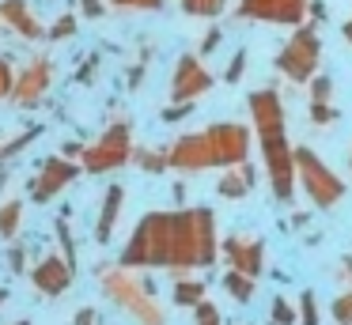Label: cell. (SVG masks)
<instances>
[{
    "instance_id": "obj_1",
    "label": "cell",
    "mask_w": 352,
    "mask_h": 325,
    "mask_svg": "<svg viewBox=\"0 0 352 325\" xmlns=\"http://www.w3.org/2000/svg\"><path fill=\"white\" fill-rule=\"evenodd\" d=\"M246 106H250L254 136H258L273 197L280 204H288L296 197V163H292V144H288V128H284V102L273 87H258L250 91Z\"/></svg>"
},
{
    "instance_id": "obj_2",
    "label": "cell",
    "mask_w": 352,
    "mask_h": 325,
    "mask_svg": "<svg viewBox=\"0 0 352 325\" xmlns=\"http://www.w3.org/2000/svg\"><path fill=\"white\" fill-rule=\"evenodd\" d=\"M167 265L170 272H197L216 265L220 238H216L212 208H170L167 212Z\"/></svg>"
},
{
    "instance_id": "obj_3",
    "label": "cell",
    "mask_w": 352,
    "mask_h": 325,
    "mask_svg": "<svg viewBox=\"0 0 352 325\" xmlns=\"http://www.w3.org/2000/svg\"><path fill=\"white\" fill-rule=\"evenodd\" d=\"M99 287L114 306H122L125 314L137 325H167V314H163L160 299H155V284L152 280H140L137 269H99Z\"/></svg>"
},
{
    "instance_id": "obj_4",
    "label": "cell",
    "mask_w": 352,
    "mask_h": 325,
    "mask_svg": "<svg viewBox=\"0 0 352 325\" xmlns=\"http://www.w3.org/2000/svg\"><path fill=\"white\" fill-rule=\"evenodd\" d=\"M292 163H296V181L307 193V201L314 208L329 212L344 201V178L337 170H329V163H322L318 151L311 148H292Z\"/></svg>"
},
{
    "instance_id": "obj_5",
    "label": "cell",
    "mask_w": 352,
    "mask_h": 325,
    "mask_svg": "<svg viewBox=\"0 0 352 325\" xmlns=\"http://www.w3.org/2000/svg\"><path fill=\"white\" fill-rule=\"evenodd\" d=\"M276 72L284 76L288 83H307L314 72H318L322 65V38L318 30H314V23H299V27H292V38L280 45V53H276Z\"/></svg>"
},
{
    "instance_id": "obj_6",
    "label": "cell",
    "mask_w": 352,
    "mask_h": 325,
    "mask_svg": "<svg viewBox=\"0 0 352 325\" xmlns=\"http://www.w3.org/2000/svg\"><path fill=\"white\" fill-rule=\"evenodd\" d=\"M129 155H133V128H129V121H114L99 140L84 148V155H80V170L110 174V170H118V166L129 163Z\"/></svg>"
},
{
    "instance_id": "obj_7",
    "label": "cell",
    "mask_w": 352,
    "mask_h": 325,
    "mask_svg": "<svg viewBox=\"0 0 352 325\" xmlns=\"http://www.w3.org/2000/svg\"><path fill=\"white\" fill-rule=\"evenodd\" d=\"M205 136H208V151H212V166H220V170L250 159L254 133L243 121H216V125L205 128Z\"/></svg>"
},
{
    "instance_id": "obj_8",
    "label": "cell",
    "mask_w": 352,
    "mask_h": 325,
    "mask_svg": "<svg viewBox=\"0 0 352 325\" xmlns=\"http://www.w3.org/2000/svg\"><path fill=\"white\" fill-rule=\"evenodd\" d=\"M50 83H54V60H50V57H34V60H27V65L16 72L8 98L16 106H23V110H31V106H38L42 98H46Z\"/></svg>"
},
{
    "instance_id": "obj_9",
    "label": "cell",
    "mask_w": 352,
    "mask_h": 325,
    "mask_svg": "<svg viewBox=\"0 0 352 325\" xmlns=\"http://www.w3.org/2000/svg\"><path fill=\"white\" fill-rule=\"evenodd\" d=\"M307 4L311 0H239V19L299 27V23H307Z\"/></svg>"
},
{
    "instance_id": "obj_10",
    "label": "cell",
    "mask_w": 352,
    "mask_h": 325,
    "mask_svg": "<svg viewBox=\"0 0 352 325\" xmlns=\"http://www.w3.org/2000/svg\"><path fill=\"white\" fill-rule=\"evenodd\" d=\"M205 91H212V72L197 53H182L175 60V76H170V102H193Z\"/></svg>"
},
{
    "instance_id": "obj_11",
    "label": "cell",
    "mask_w": 352,
    "mask_h": 325,
    "mask_svg": "<svg viewBox=\"0 0 352 325\" xmlns=\"http://www.w3.org/2000/svg\"><path fill=\"white\" fill-rule=\"evenodd\" d=\"M76 174H80V163H76V159H65V155L42 159L38 174H34V181H31V201L50 204L65 186H72V181H76Z\"/></svg>"
},
{
    "instance_id": "obj_12",
    "label": "cell",
    "mask_w": 352,
    "mask_h": 325,
    "mask_svg": "<svg viewBox=\"0 0 352 325\" xmlns=\"http://www.w3.org/2000/svg\"><path fill=\"white\" fill-rule=\"evenodd\" d=\"M167 170H182V174H201L212 170V151H208V136L201 133H186L167 148Z\"/></svg>"
},
{
    "instance_id": "obj_13",
    "label": "cell",
    "mask_w": 352,
    "mask_h": 325,
    "mask_svg": "<svg viewBox=\"0 0 352 325\" xmlns=\"http://www.w3.org/2000/svg\"><path fill=\"white\" fill-rule=\"evenodd\" d=\"M220 254L228 261V269L246 272V276L258 280L261 269H265V242L254 238V234H228L220 242Z\"/></svg>"
},
{
    "instance_id": "obj_14",
    "label": "cell",
    "mask_w": 352,
    "mask_h": 325,
    "mask_svg": "<svg viewBox=\"0 0 352 325\" xmlns=\"http://www.w3.org/2000/svg\"><path fill=\"white\" fill-rule=\"evenodd\" d=\"M72 276H76V269H72L69 261H65L61 254H46L38 265L31 269V284L38 295H46V299H57V295L69 291Z\"/></svg>"
},
{
    "instance_id": "obj_15",
    "label": "cell",
    "mask_w": 352,
    "mask_h": 325,
    "mask_svg": "<svg viewBox=\"0 0 352 325\" xmlns=\"http://www.w3.org/2000/svg\"><path fill=\"white\" fill-rule=\"evenodd\" d=\"M0 23H4V27H12L16 34L31 38V42L46 38V27L34 19V12H31V4H27V0H0Z\"/></svg>"
},
{
    "instance_id": "obj_16",
    "label": "cell",
    "mask_w": 352,
    "mask_h": 325,
    "mask_svg": "<svg viewBox=\"0 0 352 325\" xmlns=\"http://www.w3.org/2000/svg\"><path fill=\"white\" fill-rule=\"evenodd\" d=\"M254 181H258V170L250 166V159H243V163H235V166H223L220 181H216V193H220L223 201H243L254 189Z\"/></svg>"
},
{
    "instance_id": "obj_17",
    "label": "cell",
    "mask_w": 352,
    "mask_h": 325,
    "mask_svg": "<svg viewBox=\"0 0 352 325\" xmlns=\"http://www.w3.org/2000/svg\"><path fill=\"white\" fill-rule=\"evenodd\" d=\"M122 204H125V189L122 186H110L107 193H102L99 223H95V238H99V242L114 238V227H118V216H122Z\"/></svg>"
},
{
    "instance_id": "obj_18",
    "label": "cell",
    "mask_w": 352,
    "mask_h": 325,
    "mask_svg": "<svg viewBox=\"0 0 352 325\" xmlns=\"http://www.w3.org/2000/svg\"><path fill=\"white\" fill-rule=\"evenodd\" d=\"M205 295H208V284H201L190 272H175V291H170V299H175L178 306H197Z\"/></svg>"
},
{
    "instance_id": "obj_19",
    "label": "cell",
    "mask_w": 352,
    "mask_h": 325,
    "mask_svg": "<svg viewBox=\"0 0 352 325\" xmlns=\"http://www.w3.org/2000/svg\"><path fill=\"white\" fill-rule=\"evenodd\" d=\"M223 291H228L235 302H250V299H254V291H258V280L246 276V272L228 269V272H223Z\"/></svg>"
},
{
    "instance_id": "obj_20",
    "label": "cell",
    "mask_w": 352,
    "mask_h": 325,
    "mask_svg": "<svg viewBox=\"0 0 352 325\" xmlns=\"http://www.w3.org/2000/svg\"><path fill=\"white\" fill-rule=\"evenodd\" d=\"M19 223H23V204H19V201L0 204V238L12 242L19 234Z\"/></svg>"
},
{
    "instance_id": "obj_21",
    "label": "cell",
    "mask_w": 352,
    "mask_h": 325,
    "mask_svg": "<svg viewBox=\"0 0 352 325\" xmlns=\"http://www.w3.org/2000/svg\"><path fill=\"white\" fill-rule=\"evenodd\" d=\"M178 4H182V12L193 15V19H216V15H223L228 0H178Z\"/></svg>"
},
{
    "instance_id": "obj_22",
    "label": "cell",
    "mask_w": 352,
    "mask_h": 325,
    "mask_svg": "<svg viewBox=\"0 0 352 325\" xmlns=\"http://www.w3.org/2000/svg\"><path fill=\"white\" fill-rule=\"evenodd\" d=\"M129 159H137V166H140V170H148V174H163V170H167V151L133 148V155H129Z\"/></svg>"
},
{
    "instance_id": "obj_23",
    "label": "cell",
    "mask_w": 352,
    "mask_h": 325,
    "mask_svg": "<svg viewBox=\"0 0 352 325\" xmlns=\"http://www.w3.org/2000/svg\"><path fill=\"white\" fill-rule=\"evenodd\" d=\"M303 87L311 91V102H333V80L326 72H314Z\"/></svg>"
},
{
    "instance_id": "obj_24",
    "label": "cell",
    "mask_w": 352,
    "mask_h": 325,
    "mask_svg": "<svg viewBox=\"0 0 352 325\" xmlns=\"http://www.w3.org/2000/svg\"><path fill=\"white\" fill-rule=\"evenodd\" d=\"M269 310H273V314H269V317H273V325H299L296 306H292V302L284 299V295H276V299H273V306H269Z\"/></svg>"
},
{
    "instance_id": "obj_25",
    "label": "cell",
    "mask_w": 352,
    "mask_h": 325,
    "mask_svg": "<svg viewBox=\"0 0 352 325\" xmlns=\"http://www.w3.org/2000/svg\"><path fill=\"white\" fill-rule=\"evenodd\" d=\"M329 317H333L337 325H349V322H352V287H344V291L333 299V306H329Z\"/></svg>"
},
{
    "instance_id": "obj_26",
    "label": "cell",
    "mask_w": 352,
    "mask_h": 325,
    "mask_svg": "<svg viewBox=\"0 0 352 325\" xmlns=\"http://www.w3.org/2000/svg\"><path fill=\"white\" fill-rule=\"evenodd\" d=\"M54 231H57V242H61V257L72 265V269H76V242H72V234H69V223H65V216L54 223Z\"/></svg>"
},
{
    "instance_id": "obj_27",
    "label": "cell",
    "mask_w": 352,
    "mask_h": 325,
    "mask_svg": "<svg viewBox=\"0 0 352 325\" xmlns=\"http://www.w3.org/2000/svg\"><path fill=\"white\" fill-rule=\"evenodd\" d=\"M299 325H318V299H314V291H303L299 295Z\"/></svg>"
},
{
    "instance_id": "obj_28",
    "label": "cell",
    "mask_w": 352,
    "mask_h": 325,
    "mask_svg": "<svg viewBox=\"0 0 352 325\" xmlns=\"http://www.w3.org/2000/svg\"><path fill=\"white\" fill-rule=\"evenodd\" d=\"M190 310H193V325H223L220 310H216L208 299H201L197 306H190Z\"/></svg>"
},
{
    "instance_id": "obj_29",
    "label": "cell",
    "mask_w": 352,
    "mask_h": 325,
    "mask_svg": "<svg viewBox=\"0 0 352 325\" xmlns=\"http://www.w3.org/2000/svg\"><path fill=\"white\" fill-rule=\"evenodd\" d=\"M69 34H76V15H72V12H65L61 19H57L54 27L46 30V38H50V42H65Z\"/></svg>"
},
{
    "instance_id": "obj_30",
    "label": "cell",
    "mask_w": 352,
    "mask_h": 325,
    "mask_svg": "<svg viewBox=\"0 0 352 325\" xmlns=\"http://www.w3.org/2000/svg\"><path fill=\"white\" fill-rule=\"evenodd\" d=\"M38 133H42V128H38V125H31V128H27L23 136H16V140H8V144H4V148H0V159H8V155H16V151H23L27 144H31L34 136H38Z\"/></svg>"
},
{
    "instance_id": "obj_31",
    "label": "cell",
    "mask_w": 352,
    "mask_h": 325,
    "mask_svg": "<svg viewBox=\"0 0 352 325\" xmlns=\"http://www.w3.org/2000/svg\"><path fill=\"white\" fill-rule=\"evenodd\" d=\"M311 121L314 125H329V121H337L333 102H311Z\"/></svg>"
},
{
    "instance_id": "obj_32",
    "label": "cell",
    "mask_w": 352,
    "mask_h": 325,
    "mask_svg": "<svg viewBox=\"0 0 352 325\" xmlns=\"http://www.w3.org/2000/svg\"><path fill=\"white\" fill-rule=\"evenodd\" d=\"M243 72H246V49H239L235 57H231V65H228V72H223V80H228V83H239V80H243Z\"/></svg>"
},
{
    "instance_id": "obj_33",
    "label": "cell",
    "mask_w": 352,
    "mask_h": 325,
    "mask_svg": "<svg viewBox=\"0 0 352 325\" xmlns=\"http://www.w3.org/2000/svg\"><path fill=\"white\" fill-rule=\"evenodd\" d=\"M12 80H16V72H12V60L0 57V102L12 95Z\"/></svg>"
},
{
    "instance_id": "obj_34",
    "label": "cell",
    "mask_w": 352,
    "mask_h": 325,
    "mask_svg": "<svg viewBox=\"0 0 352 325\" xmlns=\"http://www.w3.org/2000/svg\"><path fill=\"white\" fill-rule=\"evenodd\" d=\"M110 4H118V8H133V12H160L163 0H110Z\"/></svg>"
},
{
    "instance_id": "obj_35",
    "label": "cell",
    "mask_w": 352,
    "mask_h": 325,
    "mask_svg": "<svg viewBox=\"0 0 352 325\" xmlns=\"http://www.w3.org/2000/svg\"><path fill=\"white\" fill-rule=\"evenodd\" d=\"M102 12H107L102 0H80V15H84V19H102Z\"/></svg>"
},
{
    "instance_id": "obj_36",
    "label": "cell",
    "mask_w": 352,
    "mask_h": 325,
    "mask_svg": "<svg viewBox=\"0 0 352 325\" xmlns=\"http://www.w3.org/2000/svg\"><path fill=\"white\" fill-rule=\"evenodd\" d=\"M337 284L352 287V254H344V257H341V265H337Z\"/></svg>"
},
{
    "instance_id": "obj_37",
    "label": "cell",
    "mask_w": 352,
    "mask_h": 325,
    "mask_svg": "<svg viewBox=\"0 0 352 325\" xmlns=\"http://www.w3.org/2000/svg\"><path fill=\"white\" fill-rule=\"evenodd\" d=\"M72 325H99V310H95V306H84V310H76V317H72Z\"/></svg>"
},
{
    "instance_id": "obj_38",
    "label": "cell",
    "mask_w": 352,
    "mask_h": 325,
    "mask_svg": "<svg viewBox=\"0 0 352 325\" xmlns=\"http://www.w3.org/2000/svg\"><path fill=\"white\" fill-rule=\"evenodd\" d=\"M190 110H193V102H175L170 110H163V121H178V117H186Z\"/></svg>"
},
{
    "instance_id": "obj_39",
    "label": "cell",
    "mask_w": 352,
    "mask_h": 325,
    "mask_svg": "<svg viewBox=\"0 0 352 325\" xmlns=\"http://www.w3.org/2000/svg\"><path fill=\"white\" fill-rule=\"evenodd\" d=\"M216 45H220V30H216V27H212V30H208V34H205V38H201V53H212V49H216Z\"/></svg>"
},
{
    "instance_id": "obj_40",
    "label": "cell",
    "mask_w": 352,
    "mask_h": 325,
    "mask_svg": "<svg viewBox=\"0 0 352 325\" xmlns=\"http://www.w3.org/2000/svg\"><path fill=\"white\" fill-rule=\"evenodd\" d=\"M61 155H65V159H80V155H84V144L69 140V144H65V148H61Z\"/></svg>"
},
{
    "instance_id": "obj_41",
    "label": "cell",
    "mask_w": 352,
    "mask_h": 325,
    "mask_svg": "<svg viewBox=\"0 0 352 325\" xmlns=\"http://www.w3.org/2000/svg\"><path fill=\"white\" fill-rule=\"evenodd\" d=\"M8 261H12V269H16V272H23V249H12Z\"/></svg>"
},
{
    "instance_id": "obj_42",
    "label": "cell",
    "mask_w": 352,
    "mask_h": 325,
    "mask_svg": "<svg viewBox=\"0 0 352 325\" xmlns=\"http://www.w3.org/2000/svg\"><path fill=\"white\" fill-rule=\"evenodd\" d=\"M341 34H344V42L352 45V19H344V27H341Z\"/></svg>"
},
{
    "instance_id": "obj_43",
    "label": "cell",
    "mask_w": 352,
    "mask_h": 325,
    "mask_svg": "<svg viewBox=\"0 0 352 325\" xmlns=\"http://www.w3.org/2000/svg\"><path fill=\"white\" fill-rule=\"evenodd\" d=\"M4 299H8V291H0V302H4Z\"/></svg>"
},
{
    "instance_id": "obj_44",
    "label": "cell",
    "mask_w": 352,
    "mask_h": 325,
    "mask_svg": "<svg viewBox=\"0 0 352 325\" xmlns=\"http://www.w3.org/2000/svg\"><path fill=\"white\" fill-rule=\"evenodd\" d=\"M12 325H31V322H12Z\"/></svg>"
},
{
    "instance_id": "obj_45",
    "label": "cell",
    "mask_w": 352,
    "mask_h": 325,
    "mask_svg": "<svg viewBox=\"0 0 352 325\" xmlns=\"http://www.w3.org/2000/svg\"><path fill=\"white\" fill-rule=\"evenodd\" d=\"M349 166H352V151H349Z\"/></svg>"
},
{
    "instance_id": "obj_46",
    "label": "cell",
    "mask_w": 352,
    "mask_h": 325,
    "mask_svg": "<svg viewBox=\"0 0 352 325\" xmlns=\"http://www.w3.org/2000/svg\"><path fill=\"white\" fill-rule=\"evenodd\" d=\"M349 325H352V322H349Z\"/></svg>"
}]
</instances>
